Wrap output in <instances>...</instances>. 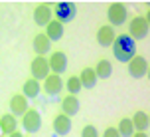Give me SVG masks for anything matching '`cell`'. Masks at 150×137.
Segmentation results:
<instances>
[{"mask_svg":"<svg viewBox=\"0 0 150 137\" xmlns=\"http://www.w3.org/2000/svg\"><path fill=\"white\" fill-rule=\"evenodd\" d=\"M112 54L122 64H128L136 56V42L128 34H119L112 42Z\"/></svg>","mask_w":150,"mask_h":137,"instance_id":"obj_1","label":"cell"},{"mask_svg":"<svg viewBox=\"0 0 150 137\" xmlns=\"http://www.w3.org/2000/svg\"><path fill=\"white\" fill-rule=\"evenodd\" d=\"M150 24H148V16H136L130 20V26H128V36L134 40V42H140L148 36Z\"/></svg>","mask_w":150,"mask_h":137,"instance_id":"obj_2","label":"cell"},{"mask_svg":"<svg viewBox=\"0 0 150 137\" xmlns=\"http://www.w3.org/2000/svg\"><path fill=\"white\" fill-rule=\"evenodd\" d=\"M52 12L55 14V20L63 26V24H69V22L75 20V16H77V6H75L73 2H57Z\"/></svg>","mask_w":150,"mask_h":137,"instance_id":"obj_3","label":"cell"},{"mask_svg":"<svg viewBox=\"0 0 150 137\" xmlns=\"http://www.w3.org/2000/svg\"><path fill=\"white\" fill-rule=\"evenodd\" d=\"M107 16H109V22H111L112 26H122V24L127 22L128 10H127V6H125L122 2H112L111 6H109Z\"/></svg>","mask_w":150,"mask_h":137,"instance_id":"obj_4","label":"cell"},{"mask_svg":"<svg viewBox=\"0 0 150 137\" xmlns=\"http://www.w3.org/2000/svg\"><path fill=\"white\" fill-rule=\"evenodd\" d=\"M128 74H130V77H134V80L144 77L148 74V60L144 56H134L132 60L128 62Z\"/></svg>","mask_w":150,"mask_h":137,"instance_id":"obj_5","label":"cell"},{"mask_svg":"<svg viewBox=\"0 0 150 137\" xmlns=\"http://www.w3.org/2000/svg\"><path fill=\"white\" fill-rule=\"evenodd\" d=\"M32 80H36V82H42V80H45V77L50 76V66H47V58H44V56H38V58H34L32 60Z\"/></svg>","mask_w":150,"mask_h":137,"instance_id":"obj_6","label":"cell"},{"mask_svg":"<svg viewBox=\"0 0 150 137\" xmlns=\"http://www.w3.org/2000/svg\"><path fill=\"white\" fill-rule=\"evenodd\" d=\"M47 66H50V74L61 76L67 70V54L65 52H53L52 58H47Z\"/></svg>","mask_w":150,"mask_h":137,"instance_id":"obj_7","label":"cell"},{"mask_svg":"<svg viewBox=\"0 0 150 137\" xmlns=\"http://www.w3.org/2000/svg\"><path fill=\"white\" fill-rule=\"evenodd\" d=\"M22 125L28 133H36V131L42 129V115L36 109H28L26 113L22 115Z\"/></svg>","mask_w":150,"mask_h":137,"instance_id":"obj_8","label":"cell"},{"mask_svg":"<svg viewBox=\"0 0 150 137\" xmlns=\"http://www.w3.org/2000/svg\"><path fill=\"white\" fill-rule=\"evenodd\" d=\"M28 109H30V107H28V99L24 98L22 93L12 95V99H10V115H14V117H22Z\"/></svg>","mask_w":150,"mask_h":137,"instance_id":"obj_9","label":"cell"},{"mask_svg":"<svg viewBox=\"0 0 150 137\" xmlns=\"http://www.w3.org/2000/svg\"><path fill=\"white\" fill-rule=\"evenodd\" d=\"M63 90V80L61 76H55V74H50V76L44 80V91L47 95H59V91Z\"/></svg>","mask_w":150,"mask_h":137,"instance_id":"obj_10","label":"cell"},{"mask_svg":"<svg viewBox=\"0 0 150 137\" xmlns=\"http://www.w3.org/2000/svg\"><path fill=\"white\" fill-rule=\"evenodd\" d=\"M52 16H53V12H52L50 4H40L34 10V22L38 26H47V24L52 22Z\"/></svg>","mask_w":150,"mask_h":137,"instance_id":"obj_11","label":"cell"},{"mask_svg":"<svg viewBox=\"0 0 150 137\" xmlns=\"http://www.w3.org/2000/svg\"><path fill=\"white\" fill-rule=\"evenodd\" d=\"M115 38H117V34H115V30H112V26H101L97 30V42L99 46H103V48H109V46H112V42H115Z\"/></svg>","mask_w":150,"mask_h":137,"instance_id":"obj_12","label":"cell"},{"mask_svg":"<svg viewBox=\"0 0 150 137\" xmlns=\"http://www.w3.org/2000/svg\"><path fill=\"white\" fill-rule=\"evenodd\" d=\"M79 99H77V95H65L63 98V101H61V113L67 115V117H73V115H77V111H79Z\"/></svg>","mask_w":150,"mask_h":137,"instance_id":"obj_13","label":"cell"},{"mask_svg":"<svg viewBox=\"0 0 150 137\" xmlns=\"http://www.w3.org/2000/svg\"><path fill=\"white\" fill-rule=\"evenodd\" d=\"M71 117H67V115H63V113H59V115H55L53 117V131L57 133V135H67L69 131H71Z\"/></svg>","mask_w":150,"mask_h":137,"instance_id":"obj_14","label":"cell"},{"mask_svg":"<svg viewBox=\"0 0 150 137\" xmlns=\"http://www.w3.org/2000/svg\"><path fill=\"white\" fill-rule=\"evenodd\" d=\"M130 121H132V127H134L136 133H146V129L150 127V117L146 111H136L130 117Z\"/></svg>","mask_w":150,"mask_h":137,"instance_id":"obj_15","label":"cell"},{"mask_svg":"<svg viewBox=\"0 0 150 137\" xmlns=\"http://www.w3.org/2000/svg\"><path fill=\"white\" fill-rule=\"evenodd\" d=\"M77 77H79V82H81V88H85V90H93V88L97 85V76H95L93 68H83L81 74Z\"/></svg>","mask_w":150,"mask_h":137,"instance_id":"obj_16","label":"cell"},{"mask_svg":"<svg viewBox=\"0 0 150 137\" xmlns=\"http://www.w3.org/2000/svg\"><path fill=\"white\" fill-rule=\"evenodd\" d=\"M45 38L50 42H57V40L63 38V26H61L57 20H52V22L45 26Z\"/></svg>","mask_w":150,"mask_h":137,"instance_id":"obj_17","label":"cell"},{"mask_svg":"<svg viewBox=\"0 0 150 137\" xmlns=\"http://www.w3.org/2000/svg\"><path fill=\"white\" fill-rule=\"evenodd\" d=\"M34 52L38 54V56H45V54L52 50V42L45 38V34H38L36 38H34Z\"/></svg>","mask_w":150,"mask_h":137,"instance_id":"obj_18","label":"cell"},{"mask_svg":"<svg viewBox=\"0 0 150 137\" xmlns=\"http://www.w3.org/2000/svg\"><path fill=\"white\" fill-rule=\"evenodd\" d=\"M40 82H36V80H26L24 82V85H22V95L26 99H34V98H38L40 95Z\"/></svg>","mask_w":150,"mask_h":137,"instance_id":"obj_19","label":"cell"},{"mask_svg":"<svg viewBox=\"0 0 150 137\" xmlns=\"http://www.w3.org/2000/svg\"><path fill=\"white\" fill-rule=\"evenodd\" d=\"M93 72H95V76H97V80L101 77V80H109L112 74V64L109 60H99L97 66L93 68Z\"/></svg>","mask_w":150,"mask_h":137,"instance_id":"obj_20","label":"cell"},{"mask_svg":"<svg viewBox=\"0 0 150 137\" xmlns=\"http://www.w3.org/2000/svg\"><path fill=\"white\" fill-rule=\"evenodd\" d=\"M16 125H18V121H16L14 115L4 113L2 117H0V131H2L4 135H10V133H14V131H16Z\"/></svg>","mask_w":150,"mask_h":137,"instance_id":"obj_21","label":"cell"},{"mask_svg":"<svg viewBox=\"0 0 150 137\" xmlns=\"http://www.w3.org/2000/svg\"><path fill=\"white\" fill-rule=\"evenodd\" d=\"M117 131H119L120 137H132L134 133V127H132V121H130V117H122L117 125Z\"/></svg>","mask_w":150,"mask_h":137,"instance_id":"obj_22","label":"cell"},{"mask_svg":"<svg viewBox=\"0 0 150 137\" xmlns=\"http://www.w3.org/2000/svg\"><path fill=\"white\" fill-rule=\"evenodd\" d=\"M63 85H65V90L69 91V95H77V93L83 90V88H81V82H79V77H77V76L67 77V82H65Z\"/></svg>","mask_w":150,"mask_h":137,"instance_id":"obj_23","label":"cell"},{"mask_svg":"<svg viewBox=\"0 0 150 137\" xmlns=\"http://www.w3.org/2000/svg\"><path fill=\"white\" fill-rule=\"evenodd\" d=\"M81 137H99V131L95 125H85L81 129Z\"/></svg>","mask_w":150,"mask_h":137,"instance_id":"obj_24","label":"cell"},{"mask_svg":"<svg viewBox=\"0 0 150 137\" xmlns=\"http://www.w3.org/2000/svg\"><path fill=\"white\" fill-rule=\"evenodd\" d=\"M103 137H120V135H119V131H117V127H107Z\"/></svg>","mask_w":150,"mask_h":137,"instance_id":"obj_25","label":"cell"},{"mask_svg":"<svg viewBox=\"0 0 150 137\" xmlns=\"http://www.w3.org/2000/svg\"><path fill=\"white\" fill-rule=\"evenodd\" d=\"M8 137H24V135H22V133H20V131H14V133H10V135H8Z\"/></svg>","mask_w":150,"mask_h":137,"instance_id":"obj_26","label":"cell"},{"mask_svg":"<svg viewBox=\"0 0 150 137\" xmlns=\"http://www.w3.org/2000/svg\"><path fill=\"white\" fill-rule=\"evenodd\" d=\"M132 137H148V135H146V133H136V131H134V133H132Z\"/></svg>","mask_w":150,"mask_h":137,"instance_id":"obj_27","label":"cell"}]
</instances>
